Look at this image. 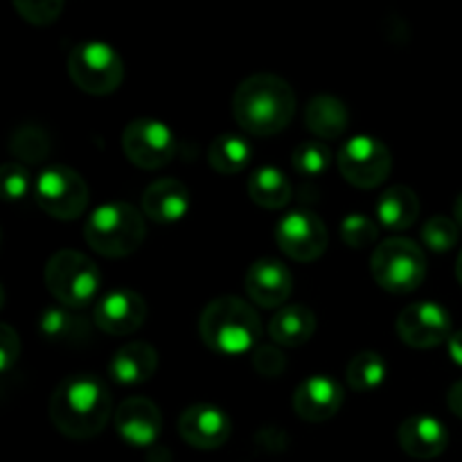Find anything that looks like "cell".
<instances>
[{
    "label": "cell",
    "instance_id": "603a6c76",
    "mask_svg": "<svg viewBox=\"0 0 462 462\" xmlns=\"http://www.w3.org/2000/svg\"><path fill=\"white\" fill-rule=\"evenodd\" d=\"M374 212L379 217V224L386 230L400 233V230L411 228L420 215V199L406 185H393L379 197Z\"/></svg>",
    "mask_w": 462,
    "mask_h": 462
},
{
    "label": "cell",
    "instance_id": "ac0fdd59",
    "mask_svg": "<svg viewBox=\"0 0 462 462\" xmlns=\"http://www.w3.org/2000/svg\"><path fill=\"white\" fill-rule=\"evenodd\" d=\"M397 442L411 458L433 460L445 454L449 433L445 424L431 415H411L397 429Z\"/></svg>",
    "mask_w": 462,
    "mask_h": 462
},
{
    "label": "cell",
    "instance_id": "d6a6232c",
    "mask_svg": "<svg viewBox=\"0 0 462 462\" xmlns=\"http://www.w3.org/2000/svg\"><path fill=\"white\" fill-rule=\"evenodd\" d=\"M253 370L264 379H278L287 370V356L282 355L278 346L260 343L251 355Z\"/></svg>",
    "mask_w": 462,
    "mask_h": 462
},
{
    "label": "cell",
    "instance_id": "1f68e13d",
    "mask_svg": "<svg viewBox=\"0 0 462 462\" xmlns=\"http://www.w3.org/2000/svg\"><path fill=\"white\" fill-rule=\"evenodd\" d=\"M14 9L21 14L23 21L30 25L45 27L52 25L63 12L61 0H14Z\"/></svg>",
    "mask_w": 462,
    "mask_h": 462
},
{
    "label": "cell",
    "instance_id": "9c48e42d",
    "mask_svg": "<svg viewBox=\"0 0 462 462\" xmlns=\"http://www.w3.org/2000/svg\"><path fill=\"white\" fill-rule=\"evenodd\" d=\"M337 165L347 183L361 189H373L391 176L393 156L386 144L374 135H355L338 149Z\"/></svg>",
    "mask_w": 462,
    "mask_h": 462
},
{
    "label": "cell",
    "instance_id": "30bf717a",
    "mask_svg": "<svg viewBox=\"0 0 462 462\" xmlns=\"http://www.w3.org/2000/svg\"><path fill=\"white\" fill-rule=\"evenodd\" d=\"M122 152L140 170H161L176 156V138L165 122L152 117L131 120L122 131Z\"/></svg>",
    "mask_w": 462,
    "mask_h": 462
},
{
    "label": "cell",
    "instance_id": "ffe728a7",
    "mask_svg": "<svg viewBox=\"0 0 462 462\" xmlns=\"http://www.w3.org/2000/svg\"><path fill=\"white\" fill-rule=\"evenodd\" d=\"M158 368V352L147 341H131L113 355L108 374L122 386H135L153 377Z\"/></svg>",
    "mask_w": 462,
    "mask_h": 462
},
{
    "label": "cell",
    "instance_id": "d590c367",
    "mask_svg": "<svg viewBox=\"0 0 462 462\" xmlns=\"http://www.w3.org/2000/svg\"><path fill=\"white\" fill-rule=\"evenodd\" d=\"M447 406H449V411L456 418L462 420V382L454 383L449 388V393H447Z\"/></svg>",
    "mask_w": 462,
    "mask_h": 462
},
{
    "label": "cell",
    "instance_id": "484cf974",
    "mask_svg": "<svg viewBox=\"0 0 462 462\" xmlns=\"http://www.w3.org/2000/svg\"><path fill=\"white\" fill-rule=\"evenodd\" d=\"M251 158L253 149L248 140L235 134H221L219 138L212 140L210 149H208V162L212 170L224 176L239 174L242 170H246Z\"/></svg>",
    "mask_w": 462,
    "mask_h": 462
},
{
    "label": "cell",
    "instance_id": "f1b7e54d",
    "mask_svg": "<svg viewBox=\"0 0 462 462\" xmlns=\"http://www.w3.org/2000/svg\"><path fill=\"white\" fill-rule=\"evenodd\" d=\"M329 162H332V152L328 149V144L319 143V140L300 143L293 149L291 165L305 179H319L329 170Z\"/></svg>",
    "mask_w": 462,
    "mask_h": 462
},
{
    "label": "cell",
    "instance_id": "d6986e66",
    "mask_svg": "<svg viewBox=\"0 0 462 462\" xmlns=\"http://www.w3.org/2000/svg\"><path fill=\"white\" fill-rule=\"evenodd\" d=\"M143 215L156 224H174L189 210V192L180 180L158 179L143 192Z\"/></svg>",
    "mask_w": 462,
    "mask_h": 462
},
{
    "label": "cell",
    "instance_id": "83f0119b",
    "mask_svg": "<svg viewBox=\"0 0 462 462\" xmlns=\"http://www.w3.org/2000/svg\"><path fill=\"white\" fill-rule=\"evenodd\" d=\"M9 152L14 158L21 161V165H39L48 158L50 153V135L43 126L27 122L14 129L12 138H9Z\"/></svg>",
    "mask_w": 462,
    "mask_h": 462
},
{
    "label": "cell",
    "instance_id": "74e56055",
    "mask_svg": "<svg viewBox=\"0 0 462 462\" xmlns=\"http://www.w3.org/2000/svg\"><path fill=\"white\" fill-rule=\"evenodd\" d=\"M454 221L458 224V228L462 230V192L456 197L454 201Z\"/></svg>",
    "mask_w": 462,
    "mask_h": 462
},
{
    "label": "cell",
    "instance_id": "3957f363",
    "mask_svg": "<svg viewBox=\"0 0 462 462\" xmlns=\"http://www.w3.org/2000/svg\"><path fill=\"white\" fill-rule=\"evenodd\" d=\"M199 334L219 355H244L260 346L262 320L246 300L221 296L208 302L199 319Z\"/></svg>",
    "mask_w": 462,
    "mask_h": 462
},
{
    "label": "cell",
    "instance_id": "277c9868",
    "mask_svg": "<svg viewBox=\"0 0 462 462\" xmlns=\"http://www.w3.org/2000/svg\"><path fill=\"white\" fill-rule=\"evenodd\" d=\"M147 237L143 212L131 203L111 201L95 208L84 224V239L104 257H126L138 251Z\"/></svg>",
    "mask_w": 462,
    "mask_h": 462
},
{
    "label": "cell",
    "instance_id": "8992f818",
    "mask_svg": "<svg viewBox=\"0 0 462 462\" xmlns=\"http://www.w3.org/2000/svg\"><path fill=\"white\" fill-rule=\"evenodd\" d=\"M373 278L383 291L411 293L427 278V255L409 237H388L370 257Z\"/></svg>",
    "mask_w": 462,
    "mask_h": 462
},
{
    "label": "cell",
    "instance_id": "5bb4252c",
    "mask_svg": "<svg viewBox=\"0 0 462 462\" xmlns=\"http://www.w3.org/2000/svg\"><path fill=\"white\" fill-rule=\"evenodd\" d=\"M179 433L189 447L201 451L219 449L233 433V422L212 404H194L179 418Z\"/></svg>",
    "mask_w": 462,
    "mask_h": 462
},
{
    "label": "cell",
    "instance_id": "4dcf8cb0",
    "mask_svg": "<svg viewBox=\"0 0 462 462\" xmlns=\"http://www.w3.org/2000/svg\"><path fill=\"white\" fill-rule=\"evenodd\" d=\"M379 228L370 217L365 215H347L341 221V239L355 251L368 248L370 244L377 242Z\"/></svg>",
    "mask_w": 462,
    "mask_h": 462
},
{
    "label": "cell",
    "instance_id": "4fadbf2b",
    "mask_svg": "<svg viewBox=\"0 0 462 462\" xmlns=\"http://www.w3.org/2000/svg\"><path fill=\"white\" fill-rule=\"evenodd\" d=\"M147 320V302L131 289H113L104 293L93 310V323L111 337L138 332Z\"/></svg>",
    "mask_w": 462,
    "mask_h": 462
},
{
    "label": "cell",
    "instance_id": "f546056e",
    "mask_svg": "<svg viewBox=\"0 0 462 462\" xmlns=\"http://www.w3.org/2000/svg\"><path fill=\"white\" fill-rule=\"evenodd\" d=\"M458 239H460L458 224L445 215L431 217V219L422 226V242L427 244L429 251L438 253V255L451 251V248L458 244Z\"/></svg>",
    "mask_w": 462,
    "mask_h": 462
},
{
    "label": "cell",
    "instance_id": "7a4b0ae2",
    "mask_svg": "<svg viewBox=\"0 0 462 462\" xmlns=\"http://www.w3.org/2000/svg\"><path fill=\"white\" fill-rule=\"evenodd\" d=\"M293 113L296 93L289 81L273 72L246 77L233 93L235 122L257 138H269L287 129Z\"/></svg>",
    "mask_w": 462,
    "mask_h": 462
},
{
    "label": "cell",
    "instance_id": "44dd1931",
    "mask_svg": "<svg viewBox=\"0 0 462 462\" xmlns=\"http://www.w3.org/2000/svg\"><path fill=\"white\" fill-rule=\"evenodd\" d=\"M307 129L320 140H337L350 126V113L338 97L328 93L314 95L305 108Z\"/></svg>",
    "mask_w": 462,
    "mask_h": 462
},
{
    "label": "cell",
    "instance_id": "e0dca14e",
    "mask_svg": "<svg viewBox=\"0 0 462 462\" xmlns=\"http://www.w3.org/2000/svg\"><path fill=\"white\" fill-rule=\"evenodd\" d=\"M246 293L255 305L273 310L284 305L293 291L291 271L275 257H260L253 262L244 280Z\"/></svg>",
    "mask_w": 462,
    "mask_h": 462
},
{
    "label": "cell",
    "instance_id": "e575fe53",
    "mask_svg": "<svg viewBox=\"0 0 462 462\" xmlns=\"http://www.w3.org/2000/svg\"><path fill=\"white\" fill-rule=\"evenodd\" d=\"M21 356V338L12 325H0V373H7Z\"/></svg>",
    "mask_w": 462,
    "mask_h": 462
},
{
    "label": "cell",
    "instance_id": "8d00e7d4",
    "mask_svg": "<svg viewBox=\"0 0 462 462\" xmlns=\"http://www.w3.org/2000/svg\"><path fill=\"white\" fill-rule=\"evenodd\" d=\"M447 352H449L451 361H454L456 365H460V368H462V329H460V332L451 334V338L447 341Z\"/></svg>",
    "mask_w": 462,
    "mask_h": 462
},
{
    "label": "cell",
    "instance_id": "d4e9b609",
    "mask_svg": "<svg viewBox=\"0 0 462 462\" xmlns=\"http://www.w3.org/2000/svg\"><path fill=\"white\" fill-rule=\"evenodd\" d=\"M248 197L255 206L280 210L291 201V183L278 167H260L248 179Z\"/></svg>",
    "mask_w": 462,
    "mask_h": 462
},
{
    "label": "cell",
    "instance_id": "f35d334b",
    "mask_svg": "<svg viewBox=\"0 0 462 462\" xmlns=\"http://www.w3.org/2000/svg\"><path fill=\"white\" fill-rule=\"evenodd\" d=\"M456 278H458V282L462 284V251L458 255V262H456Z\"/></svg>",
    "mask_w": 462,
    "mask_h": 462
},
{
    "label": "cell",
    "instance_id": "7c38bea8",
    "mask_svg": "<svg viewBox=\"0 0 462 462\" xmlns=\"http://www.w3.org/2000/svg\"><path fill=\"white\" fill-rule=\"evenodd\" d=\"M451 325L454 320L449 311L438 302L429 300L404 307L395 320L397 337L409 347H418V350H429V347H438L449 341Z\"/></svg>",
    "mask_w": 462,
    "mask_h": 462
},
{
    "label": "cell",
    "instance_id": "cb8c5ba5",
    "mask_svg": "<svg viewBox=\"0 0 462 462\" xmlns=\"http://www.w3.org/2000/svg\"><path fill=\"white\" fill-rule=\"evenodd\" d=\"M41 334L57 346H77L88 341L90 323L68 307H50L41 316Z\"/></svg>",
    "mask_w": 462,
    "mask_h": 462
},
{
    "label": "cell",
    "instance_id": "4316f807",
    "mask_svg": "<svg viewBox=\"0 0 462 462\" xmlns=\"http://www.w3.org/2000/svg\"><path fill=\"white\" fill-rule=\"evenodd\" d=\"M388 374V365L382 355L377 352L364 350L350 359L346 368V382L352 391L356 393H368L374 391L383 383Z\"/></svg>",
    "mask_w": 462,
    "mask_h": 462
},
{
    "label": "cell",
    "instance_id": "5b68a950",
    "mask_svg": "<svg viewBox=\"0 0 462 462\" xmlns=\"http://www.w3.org/2000/svg\"><path fill=\"white\" fill-rule=\"evenodd\" d=\"M45 287L68 310H81L95 300L102 287L97 264L81 251L63 248L45 264Z\"/></svg>",
    "mask_w": 462,
    "mask_h": 462
},
{
    "label": "cell",
    "instance_id": "ba28073f",
    "mask_svg": "<svg viewBox=\"0 0 462 462\" xmlns=\"http://www.w3.org/2000/svg\"><path fill=\"white\" fill-rule=\"evenodd\" d=\"M34 197L45 215L59 221H72L88 208L90 189L84 176L66 165H50L39 174Z\"/></svg>",
    "mask_w": 462,
    "mask_h": 462
},
{
    "label": "cell",
    "instance_id": "836d02e7",
    "mask_svg": "<svg viewBox=\"0 0 462 462\" xmlns=\"http://www.w3.org/2000/svg\"><path fill=\"white\" fill-rule=\"evenodd\" d=\"M0 176H3V194L7 201H23L30 194V171L21 162H5Z\"/></svg>",
    "mask_w": 462,
    "mask_h": 462
},
{
    "label": "cell",
    "instance_id": "8fae6325",
    "mask_svg": "<svg viewBox=\"0 0 462 462\" xmlns=\"http://www.w3.org/2000/svg\"><path fill=\"white\" fill-rule=\"evenodd\" d=\"M328 226L316 212L293 210L275 226V244L296 262H314L328 248Z\"/></svg>",
    "mask_w": 462,
    "mask_h": 462
},
{
    "label": "cell",
    "instance_id": "2e32d148",
    "mask_svg": "<svg viewBox=\"0 0 462 462\" xmlns=\"http://www.w3.org/2000/svg\"><path fill=\"white\" fill-rule=\"evenodd\" d=\"M116 429L131 447H152L162 431V413L147 397H129L117 406Z\"/></svg>",
    "mask_w": 462,
    "mask_h": 462
},
{
    "label": "cell",
    "instance_id": "7402d4cb",
    "mask_svg": "<svg viewBox=\"0 0 462 462\" xmlns=\"http://www.w3.org/2000/svg\"><path fill=\"white\" fill-rule=\"evenodd\" d=\"M316 332V316L305 305L280 307L269 323L271 341L278 346L298 347L305 346Z\"/></svg>",
    "mask_w": 462,
    "mask_h": 462
},
{
    "label": "cell",
    "instance_id": "9a60e30c",
    "mask_svg": "<svg viewBox=\"0 0 462 462\" xmlns=\"http://www.w3.org/2000/svg\"><path fill=\"white\" fill-rule=\"evenodd\" d=\"M343 400L346 395L337 379L314 374V377L305 379L293 393V411L305 422L320 424L332 420L341 411Z\"/></svg>",
    "mask_w": 462,
    "mask_h": 462
},
{
    "label": "cell",
    "instance_id": "6da1fadb",
    "mask_svg": "<svg viewBox=\"0 0 462 462\" xmlns=\"http://www.w3.org/2000/svg\"><path fill=\"white\" fill-rule=\"evenodd\" d=\"M111 391L95 374L66 377L50 395V422L70 440H90L99 436L111 420Z\"/></svg>",
    "mask_w": 462,
    "mask_h": 462
},
{
    "label": "cell",
    "instance_id": "52a82bcc",
    "mask_svg": "<svg viewBox=\"0 0 462 462\" xmlns=\"http://www.w3.org/2000/svg\"><path fill=\"white\" fill-rule=\"evenodd\" d=\"M68 75L84 93L111 95L125 81V63L108 43L86 41L68 54Z\"/></svg>",
    "mask_w": 462,
    "mask_h": 462
}]
</instances>
